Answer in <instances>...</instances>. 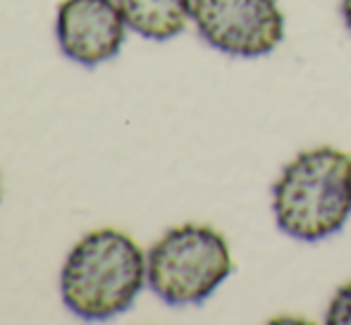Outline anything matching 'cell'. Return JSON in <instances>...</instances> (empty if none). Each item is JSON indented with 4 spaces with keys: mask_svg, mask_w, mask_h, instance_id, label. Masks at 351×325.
Returning <instances> with one entry per match:
<instances>
[{
    "mask_svg": "<svg viewBox=\"0 0 351 325\" xmlns=\"http://www.w3.org/2000/svg\"><path fill=\"white\" fill-rule=\"evenodd\" d=\"M146 285V254L127 232L101 228L84 234L60 270V297L77 318L110 321L130 311Z\"/></svg>",
    "mask_w": 351,
    "mask_h": 325,
    "instance_id": "cell-1",
    "label": "cell"
},
{
    "mask_svg": "<svg viewBox=\"0 0 351 325\" xmlns=\"http://www.w3.org/2000/svg\"><path fill=\"white\" fill-rule=\"evenodd\" d=\"M199 36L232 58H263L285 38V14L278 0H194Z\"/></svg>",
    "mask_w": 351,
    "mask_h": 325,
    "instance_id": "cell-4",
    "label": "cell"
},
{
    "mask_svg": "<svg viewBox=\"0 0 351 325\" xmlns=\"http://www.w3.org/2000/svg\"><path fill=\"white\" fill-rule=\"evenodd\" d=\"M132 32L148 41H170L191 22L194 0H117Z\"/></svg>",
    "mask_w": 351,
    "mask_h": 325,
    "instance_id": "cell-6",
    "label": "cell"
},
{
    "mask_svg": "<svg viewBox=\"0 0 351 325\" xmlns=\"http://www.w3.org/2000/svg\"><path fill=\"white\" fill-rule=\"evenodd\" d=\"M339 10H342V19L351 32V0H339Z\"/></svg>",
    "mask_w": 351,
    "mask_h": 325,
    "instance_id": "cell-8",
    "label": "cell"
},
{
    "mask_svg": "<svg viewBox=\"0 0 351 325\" xmlns=\"http://www.w3.org/2000/svg\"><path fill=\"white\" fill-rule=\"evenodd\" d=\"M273 215L296 242L335 237L351 215V154L335 146L301 151L275 182Z\"/></svg>",
    "mask_w": 351,
    "mask_h": 325,
    "instance_id": "cell-2",
    "label": "cell"
},
{
    "mask_svg": "<svg viewBox=\"0 0 351 325\" xmlns=\"http://www.w3.org/2000/svg\"><path fill=\"white\" fill-rule=\"evenodd\" d=\"M127 22L117 0H62L56 38L65 58L84 67L108 62L125 46Z\"/></svg>",
    "mask_w": 351,
    "mask_h": 325,
    "instance_id": "cell-5",
    "label": "cell"
},
{
    "mask_svg": "<svg viewBox=\"0 0 351 325\" xmlns=\"http://www.w3.org/2000/svg\"><path fill=\"white\" fill-rule=\"evenodd\" d=\"M325 323L332 325H351V280L344 282L330 299V306L325 311Z\"/></svg>",
    "mask_w": 351,
    "mask_h": 325,
    "instance_id": "cell-7",
    "label": "cell"
},
{
    "mask_svg": "<svg viewBox=\"0 0 351 325\" xmlns=\"http://www.w3.org/2000/svg\"><path fill=\"white\" fill-rule=\"evenodd\" d=\"M225 234L210 225L184 223L167 230L146 256V282L170 306L201 304L232 275Z\"/></svg>",
    "mask_w": 351,
    "mask_h": 325,
    "instance_id": "cell-3",
    "label": "cell"
}]
</instances>
